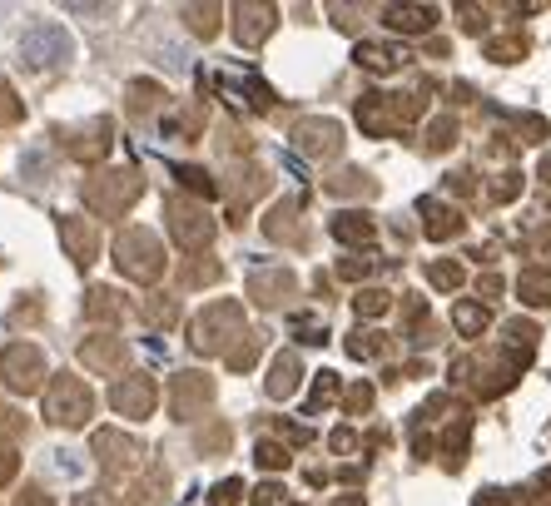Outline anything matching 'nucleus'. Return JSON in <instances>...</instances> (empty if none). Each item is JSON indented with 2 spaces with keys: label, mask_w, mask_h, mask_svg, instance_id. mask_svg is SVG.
I'll return each mask as SVG.
<instances>
[{
  "label": "nucleus",
  "mask_w": 551,
  "mask_h": 506,
  "mask_svg": "<svg viewBox=\"0 0 551 506\" xmlns=\"http://www.w3.org/2000/svg\"><path fill=\"white\" fill-rule=\"evenodd\" d=\"M254 333L244 328V308L234 303V298H219V303H209L194 323H189V348L194 353H204V358H234L244 343H249Z\"/></svg>",
  "instance_id": "f257e3e1"
},
{
  "label": "nucleus",
  "mask_w": 551,
  "mask_h": 506,
  "mask_svg": "<svg viewBox=\"0 0 551 506\" xmlns=\"http://www.w3.org/2000/svg\"><path fill=\"white\" fill-rule=\"evenodd\" d=\"M144 194V174L139 169H105L95 179H85V204L105 219H125Z\"/></svg>",
  "instance_id": "f03ea898"
},
{
  "label": "nucleus",
  "mask_w": 551,
  "mask_h": 506,
  "mask_svg": "<svg viewBox=\"0 0 551 506\" xmlns=\"http://www.w3.org/2000/svg\"><path fill=\"white\" fill-rule=\"evenodd\" d=\"M115 268H120L125 278H135V283H154V278L164 273V244H159V234L125 229V234L115 239Z\"/></svg>",
  "instance_id": "7ed1b4c3"
},
{
  "label": "nucleus",
  "mask_w": 551,
  "mask_h": 506,
  "mask_svg": "<svg viewBox=\"0 0 551 506\" xmlns=\"http://www.w3.org/2000/svg\"><path fill=\"white\" fill-rule=\"evenodd\" d=\"M90 417H95V392L80 378L60 373V378L45 387V422H55V427H85Z\"/></svg>",
  "instance_id": "20e7f679"
},
{
  "label": "nucleus",
  "mask_w": 551,
  "mask_h": 506,
  "mask_svg": "<svg viewBox=\"0 0 551 506\" xmlns=\"http://www.w3.org/2000/svg\"><path fill=\"white\" fill-rule=\"evenodd\" d=\"M164 219H169V234H174V244L184 253H204L214 244V234H219V224L209 219V209H199L194 199H169L164 204Z\"/></svg>",
  "instance_id": "39448f33"
},
{
  "label": "nucleus",
  "mask_w": 551,
  "mask_h": 506,
  "mask_svg": "<svg viewBox=\"0 0 551 506\" xmlns=\"http://www.w3.org/2000/svg\"><path fill=\"white\" fill-rule=\"evenodd\" d=\"M70 55H75V40H70L65 25H55V20H40V25H30V30L20 35V65H30V70L65 65Z\"/></svg>",
  "instance_id": "423d86ee"
},
{
  "label": "nucleus",
  "mask_w": 551,
  "mask_h": 506,
  "mask_svg": "<svg viewBox=\"0 0 551 506\" xmlns=\"http://www.w3.org/2000/svg\"><path fill=\"white\" fill-rule=\"evenodd\" d=\"M517 368H522V363L502 348V353H487V358H457V363H452V378L472 382L482 397H497V392H507V387H512Z\"/></svg>",
  "instance_id": "0eeeda50"
},
{
  "label": "nucleus",
  "mask_w": 551,
  "mask_h": 506,
  "mask_svg": "<svg viewBox=\"0 0 551 506\" xmlns=\"http://www.w3.org/2000/svg\"><path fill=\"white\" fill-rule=\"evenodd\" d=\"M417 105L413 95H363L358 100V125L368 134H403V129L417 120Z\"/></svg>",
  "instance_id": "6e6552de"
},
{
  "label": "nucleus",
  "mask_w": 551,
  "mask_h": 506,
  "mask_svg": "<svg viewBox=\"0 0 551 506\" xmlns=\"http://www.w3.org/2000/svg\"><path fill=\"white\" fill-rule=\"evenodd\" d=\"M0 382L15 392V397H30L45 387V353L35 343H10L0 353Z\"/></svg>",
  "instance_id": "1a4fd4ad"
},
{
  "label": "nucleus",
  "mask_w": 551,
  "mask_h": 506,
  "mask_svg": "<svg viewBox=\"0 0 551 506\" xmlns=\"http://www.w3.org/2000/svg\"><path fill=\"white\" fill-rule=\"evenodd\" d=\"M55 139H60L65 159H75V164H95V159H105V154H110V144H115V125H110L105 115H95V120H85V125L55 129Z\"/></svg>",
  "instance_id": "9d476101"
},
{
  "label": "nucleus",
  "mask_w": 551,
  "mask_h": 506,
  "mask_svg": "<svg viewBox=\"0 0 551 506\" xmlns=\"http://www.w3.org/2000/svg\"><path fill=\"white\" fill-rule=\"evenodd\" d=\"M209 407H214V378L209 373L189 368V373H179V378L169 382V412L179 422H199Z\"/></svg>",
  "instance_id": "9b49d317"
},
{
  "label": "nucleus",
  "mask_w": 551,
  "mask_h": 506,
  "mask_svg": "<svg viewBox=\"0 0 551 506\" xmlns=\"http://www.w3.org/2000/svg\"><path fill=\"white\" fill-rule=\"evenodd\" d=\"M293 149L303 154V159H333L338 149H343V125L338 120H323V115H308V120H298L293 125Z\"/></svg>",
  "instance_id": "f8f14e48"
},
{
  "label": "nucleus",
  "mask_w": 551,
  "mask_h": 506,
  "mask_svg": "<svg viewBox=\"0 0 551 506\" xmlns=\"http://www.w3.org/2000/svg\"><path fill=\"white\" fill-rule=\"evenodd\" d=\"M80 363L90 368V373H105V378H120L125 368H130V343L125 338H115V333H100V338H85L80 343ZM130 378V373H125Z\"/></svg>",
  "instance_id": "ddd939ff"
},
{
  "label": "nucleus",
  "mask_w": 551,
  "mask_h": 506,
  "mask_svg": "<svg viewBox=\"0 0 551 506\" xmlns=\"http://www.w3.org/2000/svg\"><path fill=\"white\" fill-rule=\"evenodd\" d=\"M95 457H100V467L105 472H130L144 462V442L130 437V432H120V427H105V432H95Z\"/></svg>",
  "instance_id": "4468645a"
},
{
  "label": "nucleus",
  "mask_w": 551,
  "mask_h": 506,
  "mask_svg": "<svg viewBox=\"0 0 551 506\" xmlns=\"http://www.w3.org/2000/svg\"><path fill=\"white\" fill-rule=\"evenodd\" d=\"M229 20H234V40L254 50V45H264L274 35L278 10L274 5H259V0H239V5H229Z\"/></svg>",
  "instance_id": "2eb2a0df"
},
{
  "label": "nucleus",
  "mask_w": 551,
  "mask_h": 506,
  "mask_svg": "<svg viewBox=\"0 0 551 506\" xmlns=\"http://www.w3.org/2000/svg\"><path fill=\"white\" fill-rule=\"evenodd\" d=\"M154 402H159V387L149 373H130V378H120L110 387V407L120 412V417H149L154 412Z\"/></svg>",
  "instance_id": "dca6fc26"
},
{
  "label": "nucleus",
  "mask_w": 551,
  "mask_h": 506,
  "mask_svg": "<svg viewBox=\"0 0 551 506\" xmlns=\"http://www.w3.org/2000/svg\"><path fill=\"white\" fill-rule=\"evenodd\" d=\"M60 244L75 258V268H90L100 253V224L85 214H60Z\"/></svg>",
  "instance_id": "f3484780"
},
{
  "label": "nucleus",
  "mask_w": 551,
  "mask_h": 506,
  "mask_svg": "<svg viewBox=\"0 0 551 506\" xmlns=\"http://www.w3.org/2000/svg\"><path fill=\"white\" fill-rule=\"evenodd\" d=\"M298 293V278L288 273V268H254L249 273V298L259 303V308H278V303H288Z\"/></svg>",
  "instance_id": "a211bd4d"
},
{
  "label": "nucleus",
  "mask_w": 551,
  "mask_h": 506,
  "mask_svg": "<svg viewBox=\"0 0 551 506\" xmlns=\"http://www.w3.org/2000/svg\"><path fill=\"white\" fill-rule=\"evenodd\" d=\"M298 209H303V199H278L274 209L264 214V239H274V244H303Z\"/></svg>",
  "instance_id": "6ab92c4d"
},
{
  "label": "nucleus",
  "mask_w": 551,
  "mask_h": 506,
  "mask_svg": "<svg viewBox=\"0 0 551 506\" xmlns=\"http://www.w3.org/2000/svg\"><path fill=\"white\" fill-rule=\"evenodd\" d=\"M417 209H422V234H427V239L442 244V239H457V234H462V214H457L452 204H442V199H422Z\"/></svg>",
  "instance_id": "aec40b11"
},
{
  "label": "nucleus",
  "mask_w": 551,
  "mask_h": 506,
  "mask_svg": "<svg viewBox=\"0 0 551 506\" xmlns=\"http://www.w3.org/2000/svg\"><path fill=\"white\" fill-rule=\"evenodd\" d=\"M298 382H303V363H298V353L293 348H283L274 358V368H269V378H264V392L283 402V397H293L298 392Z\"/></svg>",
  "instance_id": "412c9836"
},
{
  "label": "nucleus",
  "mask_w": 551,
  "mask_h": 506,
  "mask_svg": "<svg viewBox=\"0 0 551 506\" xmlns=\"http://www.w3.org/2000/svg\"><path fill=\"white\" fill-rule=\"evenodd\" d=\"M328 229H333V239H338V244H353V249H368V244L378 239L373 214H358V209H343V214H338Z\"/></svg>",
  "instance_id": "4be33fe9"
},
{
  "label": "nucleus",
  "mask_w": 551,
  "mask_h": 506,
  "mask_svg": "<svg viewBox=\"0 0 551 506\" xmlns=\"http://www.w3.org/2000/svg\"><path fill=\"white\" fill-rule=\"evenodd\" d=\"M383 20L393 30H403V35H422V30H432L437 5H383Z\"/></svg>",
  "instance_id": "5701e85b"
},
{
  "label": "nucleus",
  "mask_w": 551,
  "mask_h": 506,
  "mask_svg": "<svg viewBox=\"0 0 551 506\" xmlns=\"http://www.w3.org/2000/svg\"><path fill=\"white\" fill-rule=\"evenodd\" d=\"M224 15H229L224 5H204V0H189V5H184V25H189L199 40H214L219 25H224Z\"/></svg>",
  "instance_id": "b1692460"
},
{
  "label": "nucleus",
  "mask_w": 551,
  "mask_h": 506,
  "mask_svg": "<svg viewBox=\"0 0 551 506\" xmlns=\"http://www.w3.org/2000/svg\"><path fill=\"white\" fill-rule=\"evenodd\" d=\"M164 497H169V472L164 467H149L130 487V506H164Z\"/></svg>",
  "instance_id": "393cba45"
},
{
  "label": "nucleus",
  "mask_w": 551,
  "mask_h": 506,
  "mask_svg": "<svg viewBox=\"0 0 551 506\" xmlns=\"http://www.w3.org/2000/svg\"><path fill=\"white\" fill-rule=\"evenodd\" d=\"M224 278V263L219 258H184L179 263V288H209Z\"/></svg>",
  "instance_id": "a878e982"
},
{
  "label": "nucleus",
  "mask_w": 551,
  "mask_h": 506,
  "mask_svg": "<svg viewBox=\"0 0 551 506\" xmlns=\"http://www.w3.org/2000/svg\"><path fill=\"white\" fill-rule=\"evenodd\" d=\"M353 60H358L363 70H378V75H388V70L403 65V55H398L393 45H378V40H363V45L353 50Z\"/></svg>",
  "instance_id": "bb28decb"
},
{
  "label": "nucleus",
  "mask_w": 551,
  "mask_h": 506,
  "mask_svg": "<svg viewBox=\"0 0 551 506\" xmlns=\"http://www.w3.org/2000/svg\"><path fill=\"white\" fill-rule=\"evenodd\" d=\"M85 313H90L95 323L115 328L125 308H120V293H115V288H90V293H85Z\"/></svg>",
  "instance_id": "cd10ccee"
},
{
  "label": "nucleus",
  "mask_w": 551,
  "mask_h": 506,
  "mask_svg": "<svg viewBox=\"0 0 551 506\" xmlns=\"http://www.w3.org/2000/svg\"><path fill=\"white\" fill-rule=\"evenodd\" d=\"M139 313H144V323H154V328H174V323L184 318L179 298H169V293H149V298L139 303Z\"/></svg>",
  "instance_id": "c85d7f7f"
},
{
  "label": "nucleus",
  "mask_w": 551,
  "mask_h": 506,
  "mask_svg": "<svg viewBox=\"0 0 551 506\" xmlns=\"http://www.w3.org/2000/svg\"><path fill=\"white\" fill-rule=\"evenodd\" d=\"M517 293H522V303L547 308L551 303V268H527V273L517 278Z\"/></svg>",
  "instance_id": "c756f323"
},
{
  "label": "nucleus",
  "mask_w": 551,
  "mask_h": 506,
  "mask_svg": "<svg viewBox=\"0 0 551 506\" xmlns=\"http://www.w3.org/2000/svg\"><path fill=\"white\" fill-rule=\"evenodd\" d=\"M452 323H457L462 338H482L487 323H492V313H487L482 303H457V308H452Z\"/></svg>",
  "instance_id": "7c9ffc66"
},
{
  "label": "nucleus",
  "mask_w": 551,
  "mask_h": 506,
  "mask_svg": "<svg viewBox=\"0 0 551 506\" xmlns=\"http://www.w3.org/2000/svg\"><path fill=\"white\" fill-rule=\"evenodd\" d=\"M130 115H154L159 105H164V90L154 85V80H130Z\"/></svg>",
  "instance_id": "2f4dec72"
},
{
  "label": "nucleus",
  "mask_w": 551,
  "mask_h": 506,
  "mask_svg": "<svg viewBox=\"0 0 551 506\" xmlns=\"http://www.w3.org/2000/svg\"><path fill=\"white\" fill-rule=\"evenodd\" d=\"M328 194H333V199H348V194H373V179H368L363 169H343V174H333V179H328Z\"/></svg>",
  "instance_id": "473e14b6"
},
{
  "label": "nucleus",
  "mask_w": 551,
  "mask_h": 506,
  "mask_svg": "<svg viewBox=\"0 0 551 506\" xmlns=\"http://www.w3.org/2000/svg\"><path fill=\"white\" fill-rule=\"evenodd\" d=\"M353 308H358V318H383V313L393 308V293H388V288H363V293L353 298Z\"/></svg>",
  "instance_id": "72a5a7b5"
},
{
  "label": "nucleus",
  "mask_w": 551,
  "mask_h": 506,
  "mask_svg": "<svg viewBox=\"0 0 551 506\" xmlns=\"http://www.w3.org/2000/svg\"><path fill=\"white\" fill-rule=\"evenodd\" d=\"M254 462H259L264 472H283V467L293 462V452H288L283 442H269V437H259V447H254Z\"/></svg>",
  "instance_id": "f704fd0d"
},
{
  "label": "nucleus",
  "mask_w": 551,
  "mask_h": 506,
  "mask_svg": "<svg viewBox=\"0 0 551 506\" xmlns=\"http://www.w3.org/2000/svg\"><path fill=\"white\" fill-rule=\"evenodd\" d=\"M522 55H527V40H522V35L487 40V60H497V65H512V60H522Z\"/></svg>",
  "instance_id": "c9c22d12"
},
{
  "label": "nucleus",
  "mask_w": 551,
  "mask_h": 506,
  "mask_svg": "<svg viewBox=\"0 0 551 506\" xmlns=\"http://www.w3.org/2000/svg\"><path fill=\"white\" fill-rule=\"evenodd\" d=\"M348 353H353V358H383V353H388V338H383V333L358 328V333L348 338Z\"/></svg>",
  "instance_id": "e433bc0d"
},
{
  "label": "nucleus",
  "mask_w": 551,
  "mask_h": 506,
  "mask_svg": "<svg viewBox=\"0 0 551 506\" xmlns=\"http://www.w3.org/2000/svg\"><path fill=\"white\" fill-rule=\"evenodd\" d=\"M174 179H179L189 194H199V199H214V194H219V184H214L204 169H194V164H189V169H174Z\"/></svg>",
  "instance_id": "4c0bfd02"
},
{
  "label": "nucleus",
  "mask_w": 551,
  "mask_h": 506,
  "mask_svg": "<svg viewBox=\"0 0 551 506\" xmlns=\"http://www.w3.org/2000/svg\"><path fill=\"white\" fill-rule=\"evenodd\" d=\"M224 447H229V427H224V422H214V427H204V432L194 437V452H199V457L224 452Z\"/></svg>",
  "instance_id": "58836bf2"
},
{
  "label": "nucleus",
  "mask_w": 551,
  "mask_h": 506,
  "mask_svg": "<svg viewBox=\"0 0 551 506\" xmlns=\"http://www.w3.org/2000/svg\"><path fill=\"white\" fill-rule=\"evenodd\" d=\"M333 397H338V373H318L313 378V397H308V412H323Z\"/></svg>",
  "instance_id": "ea45409f"
},
{
  "label": "nucleus",
  "mask_w": 551,
  "mask_h": 506,
  "mask_svg": "<svg viewBox=\"0 0 551 506\" xmlns=\"http://www.w3.org/2000/svg\"><path fill=\"white\" fill-rule=\"evenodd\" d=\"M427 278H432L437 288H462V263L442 258V263H432V268H427Z\"/></svg>",
  "instance_id": "a19ab883"
},
{
  "label": "nucleus",
  "mask_w": 551,
  "mask_h": 506,
  "mask_svg": "<svg viewBox=\"0 0 551 506\" xmlns=\"http://www.w3.org/2000/svg\"><path fill=\"white\" fill-rule=\"evenodd\" d=\"M25 120V105H20V95L0 80V125H20Z\"/></svg>",
  "instance_id": "79ce46f5"
},
{
  "label": "nucleus",
  "mask_w": 551,
  "mask_h": 506,
  "mask_svg": "<svg viewBox=\"0 0 551 506\" xmlns=\"http://www.w3.org/2000/svg\"><path fill=\"white\" fill-rule=\"evenodd\" d=\"M293 333H298L303 343H313V348H323V343H328V328H323L318 318H303V313L293 318Z\"/></svg>",
  "instance_id": "37998d69"
},
{
  "label": "nucleus",
  "mask_w": 551,
  "mask_h": 506,
  "mask_svg": "<svg viewBox=\"0 0 551 506\" xmlns=\"http://www.w3.org/2000/svg\"><path fill=\"white\" fill-rule=\"evenodd\" d=\"M343 407H348V417H363V412L373 407V387H368V382H353L348 397H343Z\"/></svg>",
  "instance_id": "c03bdc74"
},
{
  "label": "nucleus",
  "mask_w": 551,
  "mask_h": 506,
  "mask_svg": "<svg viewBox=\"0 0 551 506\" xmlns=\"http://www.w3.org/2000/svg\"><path fill=\"white\" fill-rule=\"evenodd\" d=\"M452 139H457V120H432L427 149H452Z\"/></svg>",
  "instance_id": "a18cd8bd"
},
{
  "label": "nucleus",
  "mask_w": 551,
  "mask_h": 506,
  "mask_svg": "<svg viewBox=\"0 0 551 506\" xmlns=\"http://www.w3.org/2000/svg\"><path fill=\"white\" fill-rule=\"evenodd\" d=\"M239 497H244V482H239V477H224V482L209 492V506H234Z\"/></svg>",
  "instance_id": "49530a36"
},
{
  "label": "nucleus",
  "mask_w": 551,
  "mask_h": 506,
  "mask_svg": "<svg viewBox=\"0 0 551 506\" xmlns=\"http://www.w3.org/2000/svg\"><path fill=\"white\" fill-rule=\"evenodd\" d=\"M244 90H249V105H254V110H269V105H274V90H269L259 75H244Z\"/></svg>",
  "instance_id": "de8ad7c7"
},
{
  "label": "nucleus",
  "mask_w": 551,
  "mask_h": 506,
  "mask_svg": "<svg viewBox=\"0 0 551 506\" xmlns=\"http://www.w3.org/2000/svg\"><path fill=\"white\" fill-rule=\"evenodd\" d=\"M517 194H522V174H502V179L492 184V199H497V204H512Z\"/></svg>",
  "instance_id": "09e8293b"
},
{
  "label": "nucleus",
  "mask_w": 551,
  "mask_h": 506,
  "mask_svg": "<svg viewBox=\"0 0 551 506\" xmlns=\"http://www.w3.org/2000/svg\"><path fill=\"white\" fill-rule=\"evenodd\" d=\"M20 432H25V417L15 407H0V442H15Z\"/></svg>",
  "instance_id": "8fccbe9b"
},
{
  "label": "nucleus",
  "mask_w": 551,
  "mask_h": 506,
  "mask_svg": "<svg viewBox=\"0 0 551 506\" xmlns=\"http://www.w3.org/2000/svg\"><path fill=\"white\" fill-rule=\"evenodd\" d=\"M15 472H20V457H15V442H0V487H5V482H15Z\"/></svg>",
  "instance_id": "3c124183"
},
{
  "label": "nucleus",
  "mask_w": 551,
  "mask_h": 506,
  "mask_svg": "<svg viewBox=\"0 0 551 506\" xmlns=\"http://www.w3.org/2000/svg\"><path fill=\"white\" fill-rule=\"evenodd\" d=\"M254 358H259V338H249V343L229 358V368H234V373H249V368H254Z\"/></svg>",
  "instance_id": "603ef678"
},
{
  "label": "nucleus",
  "mask_w": 551,
  "mask_h": 506,
  "mask_svg": "<svg viewBox=\"0 0 551 506\" xmlns=\"http://www.w3.org/2000/svg\"><path fill=\"white\" fill-rule=\"evenodd\" d=\"M507 120L522 129L527 139H547V120H537V115H507Z\"/></svg>",
  "instance_id": "864d4df0"
},
{
  "label": "nucleus",
  "mask_w": 551,
  "mask_h": 506,
  "mask_svg": "<svg viewBox=\"0 0 551 506\" xmlns=\"http://www.w3.org/2000/svg\"><path fill=\"white\" fill-rule=\"evenodd\" d=\"M283 497H288V492H283L278 482H264V487L254 492V506H288V502H283Z\"/></svg>",
  "instance_id": "5fc2aeb1"
},
{
  "label": "nucleus",
  "mask_w": 551,
  "mask_h": 506,
  "mask_svg": "<svg viewBox=\"0 0 551 506\" xmlns=\"http://www.w3.org/2000/svg\"><path fill=\"white\" fill-rule=\"evenodd\" d=\"M338 273H343V278H368V273H373V258H343Z\"/></svg>",
  "instance_id": "6e6d98bb"
},
{
  "label": "nucleus",
  "mask_w": 551,
  "mask_h": 506,
  "mask_svg": "<svg viewBox=\"0 0 551 506\" xmlns=\"http://www.w3.org/2000/svg\"><path fill=\"white\" fill-rule=\"evenodd\" d=\"M40 318V303H15L10 308V328H20V323H35Z\"/></svg>",
  "instance_id": "4d7b16f0"
},
{
  "label": "nucleus",
  "mask_w": 551,
  "mask_h": 506,
  "mask_svg": "<svg viewBox=\"0 0 551 506\" xmlns=\"http://www.w3.org/2000/svg\"><path fill=\"white\" fill-rule=\"evenodd\" d=\"M532 492H537V497H532V502H537V506H551V467H547V472H537V482H532Z\"/></svg>",
  "instance_id": "13d9d810"
},
{
  "label": "nucleus",
  "mask_w": 551,
  "mask_h": 506,
  "mask_svg": "<svg viewBox=\"0 0 551 506\" xmlns=\"http://www.w3.org/2000/svg\"><path fill=\"white\" fill-rule=\"evenodd\" d=\"M328 447H333V452H353V447H358V437H353L348 427H338V432L328 437Z\"/></svg>",
  "instance_id": "bf43d9fd"
},
{
  "label": "nucleus",
  "mask_w": 551,
  "mask_h": 506,
  "mask_svg": "<svg viewBox=\"0 0 551 506\" xmlns=\"http://www.w3.org/2000/svg\"><path fill=\"white\" fill-rule=\"evenodd\" d=\"M15 506H55V502H50V497H45L40 487H25V492L15 497Z\"/></svg>",
  "instance_id": "052dcab7"
},
{
  "label": "nucleus",
  "mask_w": 551,
  "mask_h": 506,
  "mask_svg": "<svg viewBox=\"0 0 551 506\" xmlns=\"http://www.w3.org/2000/svg\"><path fill=\"white\" fill-rule=\"evenodd\" d=\"M50 457H55V472H65V477H75V472H80L75 452H50Z\"/></svg>",
  "instance_id": "680f3d73"
},
{
  "label": "nucleus",
  "mask_w": 551,
  "mask_h": 506,
  "mask_svg": "<svg viewBox=\"0 0 551 506\" xmlns=\"http://www.w3.org/2000/svg\"><path fill=\"white\" fill-rule=\"evenodd\" d=\"M70 506H115V502H110V492H80Z\"/></svg>",
  "instance_id": "e2e57ef3"
},
{
  "label": "nucleus",
  "mask_w": 551,
  "mask_h": 506,
  "mask_svg": "<svg viewBox=\"0 0 551 506\" xmlns=\"http://www.w3.org/2000/svg\"><path fill=\"white\" fill-rule=\"evenodd\" d=\"M477 288H482V293H487V298H497V293H502V278H497V273H487V278H482V283H477Z\"/></svg>",
  "instance_id": "0e129e2a"
},
{
  "label": "nucleus",
  "mask_w": 551,
  "mask_h": 506,
  "mask_svg": "<svg viewBox=\"0 0 551 506\" xmlns=\"http://www.w3.org/2000/svg\"><path fill=\"white\" fill-rule=\"evenodd\" d=\"M537 174H542V179H547V184H551V154H547V159H542V169H537Z\"/></svg>",
  "instance_id": "69168bd1"
},
{
  "label": "nucleus",
  "mask_w": 551,
  "mask_h": 506,
  "mask_svg": "<svg viewBox=\"0 0 551 506\" xmlns=\"http://www.w3.org/2000/svg\"><path fill=\"white\" fill-rule=\"evenodd\" d=\"M348 506H363V502H358V497H353V502H348Z\"/></svg>",
  "instance_id": "338daca9"
}]
</instances>
